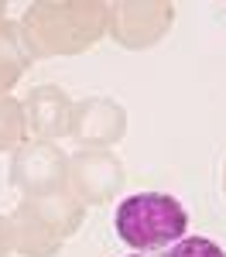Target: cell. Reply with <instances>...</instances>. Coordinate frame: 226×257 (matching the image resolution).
Wrapping results in <instances>:
<instances>
[{"instance_id":"obj_1","label":"cell","mask_w":226,"mask_h":257,"mask_svg":"<svg viewBox=\"0 0 226 257\" xmlns=\"http://www.w3.org/2000/svg\"><path fill=\"white\" fill-rule=\"evenodd\" d=\"M35 59H65L96 48L110 24L103 0H38L18 21Z\"/></svg>"},{"instance_id":"obj_2","label":"cell","mask_w":226,"mask_h":257,"mask_svg":"<svg viewBox=\"0 0 226 257\" xmlns=\"http://www.w3.org/2000/svg\"><path fill=\"white\" fill-rule=\"evenodd\" d=\"M117 237L134 250H158L171 240H182L188 230V213L175 196L137 192L127 196L113 213Z\"/></svg>"},{"instance_id":"obj_3","label":"cell","mask_w":226,"mask_h":257,"mask_svg":"<svg viewBox=\"0 0 226 257\" xmlns=\"http://www.w3.org/2000/svg\"><path fill=\"white\" fill-rule=\"evenodd\" d=\"M175 24V4L171 0H117L110 4V24L106 35L127 52L154 48Z\"/></svg>"},{"instance_id":"obj_4","label":"cell","mask_w":226,"mask_h":257,"mask_svg":"<svg viewBox=\"0 0 226 257\" xmlns=\"http://www.w3.org/2000/svg\"><path fill=\"white\" fill-rule=\"evenodd\" d=\"M127 182L123 172V161L106 151V148H82L69 158V178H65V189L79 199L82 206H103V202H113L117 192Z\"/></svg>"},{"instance_id":"obj_5","label":"cell","mask_w":226,"mask_h":257,"mask_svg":"<svg viewBox=\"0 0 226 257\" xmlns=\"http://www.w3.org/2000/svg\"><path fill=\"white\" fill-rule=\"evenodd\" d=\"M69 158L55 141H24L11 158V185L24 196H48L65 189Z\"/></svg>"},{"instance_id":"obj_6","label":"cell","mask_w":226,"mask_h":257,"mask_svg":"<svg viewBox=\"0 0 226 257\" xmlns=\"http://www.w3.org/2000/svg\"><path fill=\"white\" fill-rule=\"evenodd\" d=\"M127 134V110L117 99L106 96H86L72 103V123H69V138L82 148H110L123 141Z\"/></svg>"},{"instance_id":"obj_7","label":"cell","mask_w":226,"mask_h":257,"mask_svg":"<svg viewBox=\"0 0 226 257\" xmlns=\"http://www.w3.org/2000/svg\"><path fill=\"white\" fill-rule=\"evenodd\" d=\"M24 123L35 141H59L72 123V99L59 86H35L24 99Z\"/></svg>"},{"instance_id":"obj_8","label":"cell","mask_w":226,"mask_h":257,"mask_svg":"<svg viewBox=\"0 0 226 257\" xmlns=\"http://www.w3.org/2000/svg\"><path fill=\"white\" fill-rule=\"evenodd\" d=\"M11 226H14V250L21 257H55L65 243V233L52 219L41 216L31 199L18 202V209L11 213Z\"/></svg>"},{"instance_id":"obj_9","label":"cell","mask_w":226,"mask_h":257,"mask_svg":"<svg viewBox=\"0 0 226 257\" xmlns=\"http://www.w3.org/2000/svg\"><path fill=\"white\" fill-rule=\"evenodd\" d=\"M35 62L28 41L21 35L18 21H4L0 24V96H11L21 76L28 72V65Z\"/></svg>"},{"instance_id":"obj_10","label":"cell","mask_w":226,"mask_h":257,"mask_svg":"<svg viewBox=\"0 0 226 257\" xmlns=\"http://www.w3.org/2000/svg\"><path fill=\"white\" fill-rule=\"evenodd\" d=\"M28 138L24 103L14 96H0V151H18Z\"/></svg>"},{"instance_id":"obj_11","label":"cell","mask_w":226,"mask_h":257,"mask_svg":"<svg viewBox=\"0 0 226 257\" xmlns=\"http://www.w3.org/2000/svg\"><path fill=\"white\" fill-rule=\"evenodd\" d=\"M168 257H226L219 243H212L209 237H185L178 247H171Z\"/></svg>"},{"instance_id":"obj_12","label":"cell","mask_w":226,"mask_h":257,"mask_svg":"<svg viewBox=\"0 0 226 257\" xmlns=\"http://www.w3.org/2000/svg\"><path fill=\"white\" fill-rule=\"evenodd\" d=\"M14 250V226H11V216H0V257H11Z\"/></svg>"},{"instance_id":"obj_13","label":"cell","mask_w":226,"mask_h":257,"mask_svg":"<svg viewBox=\"0 0 226 257\" xmlns=\"http://www.w3.org/2000/svg\"><path fill=\"white\" fill-rule=\"evenodd\" d=\"M4 11H7V4H4V0H0V24H4V21H7V18H4Z\"/></svg>"},{"instance_id":"obj_14","label":"cell","mask_w":226,"mask_h":257,"mask_svg":"<svg viewBox=\"0 0 226 257\" xmlns=\"http://www.w3.org/2000/svg\"><path fill=\"white\" fill-rule=\"evenodd\" d=\"M223 192H226V165H223Z\"/></svg>"},{"instance_id":"obj_15","label":"cell","mask_w":226,"mask_h":257,"mask_svg":"<svg viewBox=\"0 0 226 257\" xmlns=\"http://www.w3.org/2000/svg\"><path fill=\"white\" fill-rule=\"evenodd\" d=\"M137 257H141V254H137Z\"/></svg>"}]
</instances>
